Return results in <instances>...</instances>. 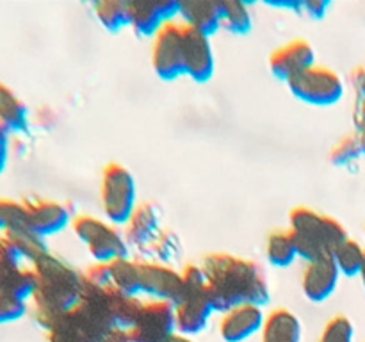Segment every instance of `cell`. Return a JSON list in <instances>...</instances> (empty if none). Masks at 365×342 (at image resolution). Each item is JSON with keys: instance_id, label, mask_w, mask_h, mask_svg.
I'll return each instance as SVG.
<instances>
[{"instance_id": "6da1fadb", "label": "cell", "mask_w": 365, "mask_h": 342, "mask_svg": "<svg viewBox=\"0 0 365 342\" xmlns=\"http://www.w3.org/2000/svg\"><path fill=\"white\" fill-rule=\"evenodd\" d=\"M210 301L216 312H227L237 305L269 301V284L260 266L246 256L227 252L207 253L202 259Z\"/></svg>"}, {"instance_id": "7402d4cb", "label": "cell", "mask_w": 365, "mask_h": 342, "mask_svg": "<svg viewBox=\"0 0 365 342\" xmlns=\"http://www.w3.org/2000/svg\"><path fill=\"white\" fill-rule=\"evenodd\" d=\"M107 305H109L114 326L130 330L141 312L143 299H139V296H128L116 291L114 287H109L107 289Z\"/></svg>"}, {"instance_id": "ac0fdd59", "label": "cell", "mask_w": 365, "mask_h": 342, "mask_svg": "<svg viewBox=\"0 0 365 342\" xmlns=\"http://www.w3.org/2000/svg\"><path fill=\"white\" fill-rule=\"evenodd\" d=\"M178 16L185 27L210 38L221 28V0H184Z\"/></svg>"}, {"instance_id": "f1b7e54d", "label": "cell", "mask_w": 365, "mask_h": 342, "mask_svg": "<svg viewBox=\"0 0 365 342\" xmlns=\"http://www.w3.org/2000/svg\"><path fill=\"white\" fill-rule=\"evenodd\" d=\"M148 249L153 259H155V262L170 264L180 255V239L170 228H160V232L153 239L152 244L148 246Z\"/></svg>"}, {"instance_id": "7a4b0ae2", "label": "cell", "mask_w": 365, "mask_h": 342, "mask_svg": "<svg viewBox=\"0 0 365 342\" xmlns=\"http://www.w3.org/2000/svg\"><path fill=\"white\" fill-rule=\"evenodd\" d=\"M31 269L34 274L32 312L39 326L46 330L61 314L81 301L84 280L82 273L50 252L32 262Z\"/></svg>"}, {"instance_id": "4dcf8cb0", "label": "cell", "mask_w": 365, "mask_h": 342, "mask_svg": "<svg viewBox=\"0 0 365 342\" xmlns=\"http://www.w3.org/2000/svg\"><path fill=\"white\" fill-rule=\"evenodd\" d=\"M25 224L24 200H14L0 196V234L14 230Z\"/></svg>"}, {"instance_id": "b9f144b4", "label": "cell", "mask_w": 365, "mask_h": 342, "mask_svg": "<svg viewBox=\"0 0 365 342\" xmlns=\"http://www.w3.org/2000/svg\"><path fill=\"white\" fill-rule=\"evenodd\" d=\"M356 134H359L360 142H362V150H364V155H365V125H360V127H356Z\"/></svg>"}, {"instance_id": "7bdbcfd3", "label": "cell", "mask_w": 365, "mask_h": 342, "mask_svg": "<svg viewBox=\"0 0 365 342\" xmlns=\"http://www.w3.org/2000/svg\"><path fill=\"white\" fill-rule=\"evenodd\" d=\"M360 278H362V285H364V291H365V260H364V266H362V271H360L359 274Z\"/></svg>"}, {"instance_id": "4316f807", "label": "cell", "mask_w": 365, "mask_h": 342, "mask_svg": "<svg viewBox=\"0 0 365 342\" xmlns=\"http://www.w3.org/2000/svg\"><path fill=\"white\" fill-rule=\"evenodd\" d=\"M7 235L13 239L16 248L20 249L21 256H24V262L27 264V266L36 262V260H38L39 256L45 255V253H48V246H46L45 237H41V235L36 234L34 230H31L27 224L7 232Z\"/></svg>"}, {"instance_id": "60d3db41", "label": "cell", "mask_w": 365, "mask_h": 342, "mask_svg": "<svg viewBox=\"0 0 365 342\" xmlns=\"http://www.w3.org/2000/svg\"><path fill=\"white\" fill-rule=\"evenodd\" d=\"M163 342H195V341H192L191 337H187V335L178 333V331H175V333H171L170 337L164 338Z\"/></svg>"}, {"instance_id": "1f68e13d", "label": "cell", "mask_w": 365, "mask_h": 342, "mask_svg": "<svg viewBox=\"0 0 365 342\" xmlns=\"http://www.w3.org/2000/svg\"><path fill=\"white\" fill-rule=\"evenodd\" d=\"M353 324L346 316H335L324 324L319 342H353Z\"/></svg>"}, {"instance_id": "2e32d148", "label": "cell", "mask_w": 365, "mask_h": 342, "mask_svg": "<svg viewBox=\"0 0 365 342\" xmlns=\"http://www.w3.org/2000/svg\"><path fill=\"white\" fill-rule=\"evenodd\" d=\"M341 273L335 266L334 256H323L307 264L302 276V291L312 303H323L334 294Z\"/></svg>"}, {"instance_id": "4fadbf2b", "label": "cell", "mask_w": 365, "mask_h": 342, "mask_svg": "<svg viewBox=\"0 0 365 342\" xmlns=\"http://www.w3.org/2000/svg\"><path fill=\"white\" fill-rule=\"evenodd\" d=\"M316 64V50L307 39L296 38L273 50L269 56V70L278 81L287 84L292 77Z\"/></svg>"}, {"instance_id": "e0dca14e", "label": "cell", "mask_w": 365, "mask_h": 342, "mask_svg": "<svg viewBox=\"0 0 365 342\" xmlns=\"http://www.w3.org/2000/svg\"><path fill=\"white\" fill-rule=\"evenodd\" d=\"M160 232V219L155 205L150 202L138 203L132 212L130 219L125 224L123 235L128 246L135 248H148Z\"/></svg>"}, {"instance_id": "d4e9b609", "label": "cell", "mask_w": 365, "mask_h": 342, "mask_svg": "<svg viewBox=\"0 0 365 342\" xmlns=\"http://www.w3.org/2000/svg\"><path fill=\"white\" fill-rule=\"evenodd\" d=\"M221 27L237 36H245L252 31L253 18L248 4L239 0H221Z\"/></svg>"}, {"instance_id": "9a60e30c", "label": "cell", "mask_w": 365, "mask_h": 342, "mask_svg": "<svg viewBox=\"0 0 365 342\" xmlns=\"http://www.w3.org/2000/svg\"><path fill=\"white\" fill-rule=\"evenodd\" d=\"M266 316L262 306L245 303L223 312L220 319V335L225 342H245L257 331H262Z\"/></svg>"}, {"instance_id": "603a6c76", "label": "cell", "mask_w": 365, "mask_h": 342, "mask_svg": "<svg viewBox=\"0 0 365 342\" xmlns=\"http://www.w3.org/2000/svg\"><path fill=\"white\" fill-rule=\"evenodd\" d=\"M266 259L274 267H289L298 256V249H296L294 239H292L291 232L278 228V230L271 232L267 235L266 241Z\"/></svg>"}, {"instance_id": "e575fe53", "label": "cell", "mask_w": 365, "mask_h": 342, "mask_svg": "<svg viewBox=\"0 0 365 342\" xmlns=\"http://www.w3.org/2000/svg\"><path fill=\"white\" fill-rule=\"evenodd\" d=\"M0 260L13 264H25L20 249L16 248L14 241L7 234H0Z\"/></svg>"}, {"instance_id": "7c38bea8", "label": "cell", "mask_w": 365, "mask_h": 342, "mask_svg": "<svg viewBox=\"0 0 365 342\" xmlns=\"http://www.w3.org/2000/svg\"><path fill=\"white\" fill-rule=\"evenodd\" d=\"M25 224L41 237L59 234L71 224V214L64 203L50 198H25Z\"/></svg>"}, {"instance_id": "8fae6325", "label": "cell", "mask_w": 365, "mask_h": 342, "mask_svg": "<svg viewBox=\"0 0 365 342\" xmlns=\"http://www.w3.org/2000/svg\"><path fill=\"white\" fill-rule=\"evenodd\" d=\"M180 11V0H128V27L139 36L153 38L164 24L173 21Z\"/></svg>"}, {"instance_id": "277c9868", "label": "cell", "mask_w": 365, "mask_h": 342, "mask_svg": "<svg viewBox=\"0 0 365 342\" xmlns=\"http://www.w3.org/2000/svg\"><path fill=\"white\" fill-rule=\"evenodd\" d=\"M182 276H184V294L173 305L175 321H177L178 333L191 337L205 330L210 316L216 310L210 301L205 273L200 264H185Z\"/></svg>"}, {"instance_id": "d6a6232c", "label": "cell", "mask_w": 365, "mask_h": 342, "mask_svg": "<svg viewBox=\"0 0 365 342\" xmlns=\"http://www.w3.org/2000/svg\"><path fill=\"white\" fill-rule=\"evenodd\" d=\"M29 301L11 298V296L0 294V326L2 324L14 323L27 314Z\"/></svg>"}, {"instance_id": "9c48e42d", "label": "cell", "mask_w": 365, "mask_h": 342, "mask_svg": "<svg viewBox=\"0 0 365 342\" xmlns=\"http://www.w3.org/2000/svg\"><path fill=\"white\" fill-rule=\"evenodd\" d=\"M139 280H141V294L150 299H160L171 305L178 301L184 294V276L170 264H160L155 260H138Z\"/></svg>"}, {"instance_id": "52a82bcc", "label": "cell", "mask_w": 365, "mask_h": 342, "mask_svg": "<svg viewBox=\"0 0 365 342\" xmlns=\"http://www.w3.org/2000/svg\"><path fill=\"white\" fill-rule=\"evenodd\" d=\"M289 91L309 105H334L344 96V81L331 68L314 64L287 82Z\"/></svg>"}, {"instance_id": "d590c367", "label": "cell", "mask_w": 365, "mask_h": 342, "mask_svg": "<svg viewBox=\"0 0 365 342\" xmlns=\"http://www.w3.org/2000/svg\"><path fill=\"white\" fill-rule=\"evenodd\" d=\"M328 6L330 4L324 2V0H307V2H302V11L314 20H321L327 14Z\"/></svg>"}, {"instance_id": "ab89813d", "label": "cell", "mask_w": 365, "mask_h": 342, "mask_svg": "<svg viewBox=\"0 0 365 342\" xmlns=\"http://www.w3.org/2000/svg\"><path fill=\"white\" fill-rule=\"evenodd\" d=\"M355 123H356V127H360V125H365V100H360L359 107H356Z\"/></svg>"}, {"instance_id": "8992f818", "label": "cell", "mask_w": 365, "mask_h": 342, "mask_svg": "<svg viewBox=\"0 0 365 342\" xmlns=\"http://www.w3.org/2000/svg\"><path fill=\"white\" fill-rule=\"evenodd\" d=\"M100 205L106 219L116 227H125L138 207L135 180L130 170L120 162L103 166L100 177Z\"/></svg>"}, {"instance_id": "3957f363", "label": "cell", "mask_w": 365, "mask_h": 342, "mask_svg": "<svg viewBox=\"0 0 365 342\" xmlns=\"http://www.w3.org/2000/svg\"><path fill=\"white\" fill-rule=\"evenodd\" d=\"M289 232L294 239L298 256L307 264L330 256L348 239L346 228L335 217L305 205L294 207L289 212Z\"/></svg>"}, {"instance_id": "83f0119b", "label": "cell", "mask_w": 365, "mask_h": 342, "mask_svg": "<svg viewBox=\"0 0 365 342\" xmlns=\"http://www.w3.org/2000/svg\"><path fill=\"white\" fill-rule=\"evenodd\" d=\"M331 256H334L339 273L344 276H359L365 260V249L360 242L348 237L342 244L337 246Z\"/></svg>"}, {"instance_id": "484cf974", "label": "cell", "mask_w": 365, "mask_h": 342, "mask_svg": "<svg viewBox=\"0 0 365 342\" xmlns=\"http://www.w3.org/2000/svg\"><path fill=\"white\" fill-rule=\"evenodd\" d=\"M95 16L109 32H120L128 27V0H100L93 4Z\"/></svg>"}, {"instance_id": "f35d334b", "label": "cell", "mask_w": 365, "mask_h": 342, "mask_svg": "<svg viewBox=\"0 0 365 342\" xmlns=\"http://www.w3.org/2000/svg\"><path fill=\"white\" fill-rule=\"evenodd\" d=\"M349 82H351L353 89L360 96V100H365V64L353 68L351 75H349Z\"/></svg>"}, {"instance_id": "ffe728a7", "label": "cell", "mask_w": 365, "mask_h": 342, "mask_svg": "<svg viewBox=\"0 0 365 342\" xmlns=\"http://www.w3.org/2000/svg\"><path fill=\"white\" fill-rule=\"evenodd\" d=\"M0 294L31 301L34 294V274L31 266L0 260Z\"/></svg>"}, {"instance_id": "cb8c5ba5", "label": "cell", "mask_w": 365, "mask_h": 342, "mask_svg": "<svg viewBox=\"0 0 365 342\" xmlns=\"http://www.w3.org/2000/svg\"><path fill=\"white\" fill-rule=\"evenodd\" d=\"M110 267V281L116 291L123 292L128 296L141 294V280H139V262L123 256L109 264Z\"/></svg>"}, {"instance_id": "74e56055", "label": "cell", "mask_w": 365, "mask_h": 342, "mask_svg": "<svg viewBox=\"0 0 365 342\" xmlns=\"http://www.w3.org/2000/svg\"><path fill=\"white\" fill-rule=\"evenodd\" d=\"M98 342H135L134 337H132L130 330H125V328L113 326L110 330H107L106 333L102 335Z\"/></svg>"}, {"instance_id": "ba28073f", "label": "cell", "mask_w": 365, "mask_h": 342, "mask_svg": "<svg viewBox=\"0 0 365 342\" xmlns=\"http://www.w3.org/2000/svg\"><path fill=\"white\" fill-rule=\"evenodd\" d=\"M152 68L163 81H175L184 73V24L168 21L152 38Z\"/></svg>"}, {"instance_id": "5bb4252c", "label": "cell", "mask_w": 365, "mask_h": 342, "mask_svg": "<svg viewBox=\"0 0 365 342\" xmlns=\"http://www.w3.org/2000/svg\"><path fill=\"white\" fill-rule=\"evenodd\" d=\"M216 70L209 36L184 25V73L195 82H207Z\"/></svg>"}, {"instance_id": "44dd1931", "label": "cell", "mask_w": 365, "mask_h": 342, "mask_svg": "<svg viewBox=\"0 0 365 342\" xmlns=\"http://www.w3.org/2000/svg\"><path fill=\"white\" fill-rule=\"evenodd\" d=\"M262 342H302V321L287 309H274L266 316Z\"/></svg>"}, {"instance_id": "f546056e", "label": "cell", "mask_w": 365, "mask_h": 342, "mask_svg": "<svg viewBox=\"0 0 365 342\" xmlns=\"http://www.w3.org/2000/svg\"><path fill=\"white\" fill-rule=\"evenodd\" d=\"M364 155L362 142H360L359 134H348L339 139L330 150V162L334 166H349L351 162L359 160Z\"/></svg>"}, {"instance_id": "836d02e7", "label": "cell", "mask_w": 365, "mask_h": 342, "mask_svg": "<svg viewBox=\"0 0 365 342\" xmlns=\"http://www.w3.org/2000/svg\"><path fill=\"white\" fill-rule=\"evenodd\" d=\"M82 280H84V285H89V287H96V289L113 287L109 264L95 262L93 266H89L84 273H82Z\"/></svg>"}, {"instance_id": "ee69618b", "label": "cell", "mask_w": 365, "mask_h": 342, "mask_svg": "<svg viewBox=\"0 0 365 342\" xmlns=\"http://www.w3.org/2000/svg\"><path fill=\"white\" fill-rule=\"evenodd\" d=\"M364 237H365V228H364Z\"/></svg>"}, {"instance_id": "5b68a950", "label": "cell", "mask_w": 365, "mask_h": 342, "mask_svg": "<svg viewBox=\"0 0 365 342\" xmlns=\"http://www.w3.org/2000/svg\"><path fill=\"white\" fill-rule=\"evenodd\" d=\"M71 230L88 248L95 262L110 264L128 256V242L123 232L107 219H100L91 214H77L71 219Z\"/></svg>"}, {"instance_id": "d6986e66", "label": "cell", "mask_w": 365, "mask_h": 342, "mask_svg": "<svg viewBox=\"0 0 365 342\" xmlns=\"http://www.w3.org/2000/svg\"><path fill=\"white\" fill-rule=\"evenodd\" d=\"M0 125L11 135L25 134L31 125L27 103L4 81H0Z\"/></svg>"}, {"instance_id": "8d00e7d4", "label": "cell", "mask_w": 365, "mask_h": 342, "mask_svg": "<svg viewBox=\"0 0 365 342\" xmlns=\"http://www.w3.org/2000/svg\"><path fill=\"white\" fill-rule=\"evenodd\" d=\"M11 152V134L0 125V175L6 171L7 162H9Z\"/></svg>"}, {"instance_id": "30bf717a", "label": "cell", "mask_w": 365, "mask_h": 342, "mask_svg": "<svg viewBox=\"0 0 365 342\" xmlns=\"http://www.w3.org/2000/svg\"><path fill=\"white\" fill-rule=\"evenodd\" d=\"M177 331L175 306L160 299L143 301L138 321L130 328L135 342H163Z\"/></svg>"}]
</instances>
